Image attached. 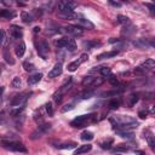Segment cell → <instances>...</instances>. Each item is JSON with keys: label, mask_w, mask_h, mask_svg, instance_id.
I'll use <instances>...</instances> for the list:
<instances>
[{"label": "cell", "mask_w": 155, "mask_h": 155, "mask_svg": "<svg viewBox=\"0 0 155 155\" xmlns=\"http://www.w3.org/2000/svg\"><path fill=\"white\" fill-rule=\"evenodd\" d=\"M1 147L4 149L11 150V151H17V153H27V148L24 144L21 142L16 140H1Z\"/></svg>", "instance_id": "obj_1"}, {"label": "cell", "mask_w": 155, "mask_h": 155, "mask_svg": "<svg viewBox=\"0 0 155 155\" xmlns=\"http://www.w3.org/2000/svg\"><path fill=\"white\" fill-rule=\"evenodd\" d=\"M94 114H87V115H79L76 116L74 120L70 121V126L75 127V128H81V127H85L92 119H93Z\"/></svg>", "instance_id": "obj_2"}, {"label": "cell", "mask_w": 155, "mask_h": 155, "mask_svg": "<svg viewBox=\"0 0 155 155\" xmlns=\"http://www.w3.org/2000/svg\"><path fill=\"white\" fill-rule=\"evenodd\" d=\"M54 44H56V46H58L59 48H67V50L70 51V52H73V51L76 50V44H75L74 39H70V38H67V36L56 40Z\"/></svg>", "instance_id": "obj_3"}, {"label": "cell", "mask_w": 155, "mask_h": 155, "mask_svg": "<svg viewBox=\"0 0 155 155\" xmlns=\"http://www.w3.org/2000/svg\"><path fill=\"white\" fill-rule=\"evenodd\" d=\"M30 96V92H22L17 96L13 97V99L11 101V107L12 108H24L27 101H28V97Z\"/></svg>", "instance_id": "obj_4"}, {"label": "cell", "mask_w": 155, "mask_h": 155, "mask_svg": "<svg viewBox=\"0 0 155 155\" xmlns=\"http://www.w3.org/2000/svg\"><path fill=\"white\" fill-rule=\"evenodd\" d=\"M110 122L113 125H130L137 122L136 119H133L130 115H115L110 117Z\"/></svg>", "instance_id": "obj_5"}, {"label": "cell", "mask_w": 155, "mask_h": 155, "mask_svg": "<svg viewBox=\"0 0 155 155\" xmlns=\"http://www.w3.org/2000/svg\"><path fill=\"white\" fill-rule=\"evenodd\" d=\"M36 51L39 53V56L42 59H47L48 53H50V47L46 40H40L39 42H36Z\"/></svg>", "instance_id": "obj_6"}, {"label": "cell", "mask_w": 155, "mask_h": 155, "mask_svg": "<svg viewBox=\"0 0 155 155\" xmlns=\"http://www.w3.org/2000/svg\"><path fill=\"white\" fill-rule=\"evenodd\" d=\"M61 33H67L68 35H73V36H81L84 34V30L79 25H67L61 28Z\"/></svg>", "instance_id": "obj_7"}, {"label": "cell", "mask_w": 155, "mask_h": 155, "mask_svg": "<svg viewBox=\"0 0 155 155\" xmlns=\"http://www.w3.org/2000/svg\"><path fill=\"white\" fill-rule=\"evenodd\" d=\"M76 6H78V4L74 2V1H61V2H58V13L74 12L73 10Z\"/></svg>", "instance_id": "obj_8"}, {"label": "cell", "mask_w": 155, "mask_h": 155, "mask_svg": "<svg viewBox=\"0 0 155 155\" xmlns=\"http://www.w3.org/2000/svg\"><path fill=\"white\" fill-rule=\"evenodd\" d=\"M87 59H88V54H87V53H82L79 59H75L74 62H71V63L68 64V70H69V71H75V70L80 67V64L84 63V62H86Z\"/></svg>", "instance_id": "obj_9"}, {"label": "cell", "mask_w": 155, "mask_h": 155, "mask_svg": "<svg viewBox=\"0 0 155 155\" xmlns=\"http://www.w3.org/2000/svg\"><path fill=\"white\" fill-rule=\"evenodd\" d=\"M51 130V125L50 124H44V125H39L38 130L35 132L31 133V139H36V138H40L42 134H45L46 132H48Z\"/></svg>", "instance_id": "obj_10"}, {"label": "cell", "mask_w": 155, "mask_h": 155, "mask_svg": "<svg viewBox=\"0 0 155 155\" xmlns=\"http://www.w3.org/2000/svg\"><path fill=\"white\" fill-rule=\"evenodd\" d=\"M133 45L138 48H151L154 46L153 41L149 40V39H144V38H140V39H137L133 41Z\"/></svg>", "instance_id": "obj_11"}, {"label": "cell", "mask_w": 155, "mask_h": 155, "mask_svg": "<svg viewBox=\"0 0 155 155\" xmlns=\"http://www.w3.org/2000/svg\"><path fill=\"white\" fill-rule=\"evenodd\" d=\"M8 33H10V36H11L12 39H21V38L23 36V29H22L19 25H16V24L10 25Z\"/></svg>", "instance_id": "obj_12"}, {"label": "cell", "mask_w": 155, "mask_h": 155, "mask_svg": "<svg viewBox=\"0 0 155 155\" xmlns=\"http://www.w3.org/2000/svg\"><path fill=\"white\" fill-rule=\"evenodd\" d=\"M62 71H63L62 63H56V64L53 65V68L48 71V78H51V79L57 78V76H59V75L62 74Z\"/></svg>", "instance_id": "obj_13"}, {"label": "cell", "mask_w": 155, "mask_h": 155, "mask_svg": "<svg viewBox=\"0 0 155 155\" xmlns=\"http://www.w3.org/2000/svg\"><path fill=\"white\" fill-rule=\"evenodd\" d=\"M76 21H78V23H79V27H80V28H87V29H93V28H94L93 23H92V22H90V21H88V19H86V18H78Z\"/></svg>", "instance_id": "obj_14"}, {"label": "cell", "mask_w": 155, "mask_h": 155, "mask_svg": "<svg viewBox=\"0 0 155 155\" xmlns=\"http://www.w3.org/2000/svg\"><path fill=\"white\" fill-rule=\"evenodd\" d=\"M82 46H84V48H87V50L94 48L97 46H101V41H98V40H85L82 42Z\"/></svg>", "instance_id": "obj_15"}, {"label": "cell", "mask_w": 155, "mask_h": 155, "mask_svg": "<svg viewBox=\"0 0 155 155\" xmlns=\"http://www.w3.org/2000/svg\"><path fill=\"white\" fill-rule=\"evenodd\" d=\"M91 149H92V145H91V144H84V145H80L78 149H75L74 155H80V154H84V153H88Z\"/></svg>", "instance_id": "obj_16"}, {"label": "cell", "mask_w": 155, "mask_h": 155, "mask_svg": "<svg viewBox=\"0 0 155 155\" xmlns=\"http://www.w3.org/2000/svg\"><path fill=\"white\" fill-rule=\"evenodd\" d=\"M119 53V51L114 50V51H109V52H104V53H101L97 56V59L102 61V59H107V58H111V57H115L116 54Z\"/></svg>", "instance_id": "obj_17"}, {"label": "cell", "mask_w": 155, "mask_h": 155, "mask_svg": "<svg viewBox=\"0 0 155 155\" xmlns=\"http://www.w3.org/2000/svg\"><path fill=\"white\" fill-rule=\"evenodd\" d=\"M140 67H142L145 71H147V70H151V69L155 67V61H154L153 58H148V59H145V62L142 63Z\"/></svg>", "instance_id": "obj_18"}, {"label": "cell", "mask_w": 155, "mask_h": 155, "mask_svg": "<svg viewBox=\"0 0 155 155\" xmlns=\"http://www.w3.org/2000/svg\"><path fill=\"white\" fill-rule=\"evenodd\" d=\"M41 78H42V74H41V73L33 74V75H30V76L28 78V84H29V85H35V84H38V82L41 80Z\"/></svg>", "instance_id": "obj_19"}, {"label": "cell", "mask_w": 155, "mask_h": 155, "mask_svg": "<svg viewBox=\"0 0 155 155\" xmlns=\"http://www.w3.org/2000/svg\"><path fill=\"white\" fill-rule=\"evenodd\" d=\"M13 17H15V13L11 10H6V8H1L0 10V18L10 19V18H13Z\"/></svg>", "instance_id": "obj_20"}, {"label": "cell", "mask_w": 155, "mask_h": 155, "mask_svg": "<svg viewBox=\"0 0 155 155\" xmlns=\"http://www.w3.org/2000/svg\"><path fill=\"white\" fill-rule=\"evenodd\" d=\"M24 52H25V44H24L23 41H21V42L16 46V56H17V57H23Z\"/></svg>", "instance_id": "obj_21"}, {"label": "cell", "mask_w": 155, "mask_h": 155, "mask_svg": "<svg viewBox=\"0 0 155 155\" xmlns=\"http://www.w3.org/2000/svg\"><path fill=\"white\" fill-rule=\"evenodd\" d=\"M78 144L75 143V142H68V143H59V144H57L56 147L58 148V149H71V148H75Z\"/></svg>", "instance_id": "obj_22"}, {"label": "cell", "mask_w": 155, "mask_h": 155, "mask_svg": "<svg viewBox=\"0 0 155 155\" xmlns=\"http://www.w3.org/2000/svg\"><path fill=\"white\" fill-rule=\"evenodd\" d=\"M21 17H22V21H23L24 23H27V24H29V23L33 22V17H31L28 12H25V11H22V12H21Z\"/></svg>", "instance_id": "obj_23"}, {"label": "cell", "mask_w": 155, "mask_h": 155, "mask_svg": "<svg viewBox=\"0 0 155 155\" xmlns=\"http://www.w3.org/2000/svg\"><path fill=\"white\" fill-rule=\"evenodd\" d=\"M94 138V136H93V133L92 132H90V131H84L82 133H81V139L82 140H92Z\"/></svg>", "instance_id": "obj_24"}, {"label": "cell", "mask_w": 155, "mask_h": 155, "mask_svg": "<svg viewBox=\"0 0 155 155\" xmlns=\"http://www.w3.org/2000/svg\"><path fill=\"white\" fill-rule=\"evenodd\" d=\"M99 69V74L101 75H103V76H110L111 75V70H110V68H108V67H98Z\"/></svg>", "instance_id": "obj_25"}, {"label": "cell", "mask_w": 155, "mask_h": 155, "mask_svg": "<svg viewBox=\"0 0 155 155\" xmlns=\"http://www.w3.org/2000/svg\"><path fill=\"white\" fill-rule=\"evenodd\" d=\"M117 21H119V23H121V24H124V25H131V21H130V18L126 17V16H122V15L117 16Z\"/></svg>", "instance_id": "obj_26"}, {"label": "cell", "mask_w": 155, "mask_h": 155, "mask_svg": "<svg viewBox=\"0 0 155 155\" xmlns=\"http://www.w3.org/2000/svg\"><path fill=\"white\" fill-rule=\"evenodd\" d=\"M137 101H138V96L134 94V93H132V94H130L128 98H127V104H128L130 107H132V105H134V104L137 103Z\"/></svg>", "instance_id": "obj_27"}, {"label": "cell", "mask_w": 155, "mask_h": 155, "mask_svg": "<svg viewBox=\"0 0 155 155\" xmlns=\"http://www.w3.org/2000/svg\"><path fill=\"white\" fill-rule=\"evenodd\" d=\"M58 16L63 19H73L76 17V15L74 12H64V13H58Z\"/></svg>", "instance_id": "obj_28"}, {"label": "cell", "mask_w": 155, "mask_h": 155, "mask_svg": "<svg viewBox=\"0 0 155 155\" xmlns=\"http://www.w3.org/2000/svg\"><path fill=\"white\" fill-rule=\"evenodd\" d=\"M113 138H108L107 140H104V142H102L101 143V148L102 149H110L111 148V145H113Z\"/></svg>", "instance_id": "obj_29"}, {"label": "cell", "mask_w": 155, "mask_h": 155, "mask_svg": "<svg viewBox=\"0 0 155 155\" xmlns=\"http://www.w3.org/2000/svg\"><path fill=\"white\" fill-rule=\"evenodd\" d=\"M4 58H5V62H6V63H8V64H11V65L15 64V59L12 58L11 53H8V51H5V52H4Z\"/></svg>", "instance_id": "obj_30"}, {"label": "cell", "mask_w": 155, "mask_h": 155, "mask_svg": "<svg viewBox=\"0 0 155 155\" xmlns=\"http://www.w3.org/2000/svg\"><path fill=\"white\" fill-rule=\"evenodd\" d=\"M93 94H94V90L88 88V90H86V91L81 94V99H88V98H91Z\"/></svg>", "instance_id": "obj_31"}, {"label": "cell", "mask_w": 155, "mask_h": 155, "mask_svg": "<svg viewBox=\"0 0 155 155\" xmlns=\"http://www.w3.org/2000/svg\"><path fill=\"white\" fill-rule=\"evenodd\" d=\"M21 85H22V80H21V78L15 76L13 80L11 81V86L15 87V88H18V87H21Z\"/></svg>", "instance_id": "obj_32"}, {"label": "cell", "mask_w": 155, "mask_h": 155, "mask_svg": "<svg viewBox=\"0 0 155 155\" xmlns=\"http://www.w3.org/2000/svg\"><path fill=\"white\" fill-rule=\"evenodd\" d=\"M119 105H120V102H119L116 98L111 99V101L108 103V107H109L110 109H117V108H119Z\"/></svg>", "instance_id": "obj_33"}, {"label": "cell", "mask_w": 155, "mask_h": 155, "mask_svg": "<svg viewBox=\"0 0 155 155\" xmlns=\"http://www.w3.org/2000/svg\"><path fill=\"white\" fill-rule=\"evenodd\" d=\"M93 80H94V78H93V76H86V78L82 80V82H81V84H82V86H88V87H90V86H91V84L93 82Z\"/></svg>", "instance_id": "obj_34"}, {"label": "cell", "mask_w": 155, "mask_h": 155, "mask_svg": "<svg viewBox=\"0 0 155 155\" xmlns=\"http://www.w3.org/2000/svg\"><path fill=\"white\" fill-rule=\"evenodd\" d=\"M148 136H144L145 138H147V140H148V143H149V145H150V148L154 150V137H153V133L150 132V131H148Z\"/></svg>", "instance_id": "obj_35"}, {"label": "cell", "mask_w": 155, "mask_h": 155, "mask_svg": "<svg viewBox=\"0 0 155 155\" xmlns=\"http://www.w3.org/2000/svg\"><path fill=\"white\" fill-rule=\"evenodd\" d=\"M45 109H46L48 116H52V115H53V111H54V110H53V105H52L51 102H48V103L45 104Z\"/></svg>", "instance_id": "obj_36"}, {"label": "cell", "mask_w": 155, "mask_h": 155, "mask_svg": "<svg viewBox=\"0 0 155 155\" xmlns=\"http://www.w3.org/2000/svg\"><path fill=\"white\" fill-rule=\"evenodd\" d=\"M23 67H24V69H25L27 71H33V70L35 69V65H34L33 63H29V62H24V63H23Z\"/></svg>", "instance_id": "obj_37"}, {"label": "cell", "mask_w": 155, "mask_h": 155, "mask_svg": "<svg viewBox=\"0 0 155 155\" xmlns=\"http://www.w3.org/2000/svg\"><path fill=\"white\" fill-rule=\"evenodd\" d=\"M128 150V147L126 144H117L115 147V151H127Z\"/></svg>", "instance_id": "obj_38"}, {"label": "cell", "mask_w": 155, "mask_h": 155, "mask_svg": "<svg viewBox=\"0 0 155 155\" xmlns=\"http://www.w3.org/2000/svg\"><path fill=\"white\" fill-rule=\"evenodd\" d=\"M120 134V137L122 138H127V139H131L133 137V133L132 132H117Z\"/></svg>", "instance_id": "obj_39"}, {"label": "cell", "mask_w": 155, "mask_h": 155, "mask_svg": "<svg viewBox=\"0 0 155 155\" xmlns=\"http://www.w3.org/2000/svg\"><path fill=\"white\" fill-rule=\"evenodd\" d=\"M62 98H63V93H61L59 91H58V92H56V93L53 94V99H54L57 103H61Z\"/></svg>", "instance_id": "obj_40"}, {"label": "cell", "mask_w": 155, "mask_h": 155, "mask_svg": "<svg viewBox=\"0 0 155 155\" xmlns=\"http://www.w3.org/2000/svg\"><path fill=\"white\" fill-rule=\"evenodd\" d=\"M108 80H109V82H110L111 85H114V86H116V85L119 84V81H117L116 76H114V75H110V76L108 78Z\"/></svg>", "instance_id": "obj_41"}, {"label": "cell", "mask_w": 155, "mask_h": 155, "mask_svg": "<svg viewBox=\"0 0 155 155\" xmlns=\"http://www.w3.org/2000/svg\"><path fill=\"white\" fill-rule=\"evenodd\" d=\"M71 109H74V104H67V105H64L62 109H61V111L62 113H65V111H69V110H71Z\"/></svg>", "instance_id": "obj_42"}, {"label": "cell", "mask_w": 155, "mask_h": 155, "mask_svg": "<svg viewBox=\"0 0 155 155\" xmlns=\"http://www.w3.org/2000/svg\"><path fill=\"white\" fill-rule=\"evenodd\" d=\"M134 74H137V75H144V74H145V70L139 65V67H137V68L134 69Z\"/></svg>", "instance_id": "obj_43"}, {"label": "cell", "mask_w": 155, "mask_h": 155, "mask_svg": "<svg viewBox=\"0 0 155 155\" xmlns=\"http://www.w3.org/2000/svg\"><path fill=\"white\" fill-rule=\"evenodd\" d=\"M4 41H5V31L2 29H0V47L2 46Z\"/></svg>", "instance_id": "obj_44"}, {"label": "cell", "mask_w": 155, "mask_h": 155, "mask_svg": "<svg viewBox=\"0 0 155 155\" xmlns=\"http://www.w3.org/2000/svg\"><path fill=\"white\" fill-rule=\"evenodd\" d=\"M138 116H139L140 119H145V117L148 116V111H147V110H140V111L138 113Z\"/></svg>", "instance_id": "obj_45"}, {"label": "cell", "mask_w": 155, "mask_h": 155, "mask_svg": "<svg viewBox=\"0 0 155 155\" xmlns=\"http://www.w3.org/2000/svg\"><path fill=\"white\" fill-rule=\"evenodd\" d=\"M7 120V117L5 116V111H1L0 113V124H5Z\"/></svg>", "instance_id": "obj_46"}, {"label": "cell", "mask_w": 155, "mask_h": 155, "mask_svg": "<svg viewBox=\"0 0 155 155\" xmlns=\"http://www.w3.org/2000/svg\"><path fill=\"white\" fill-rule=\"evenodd\" d=\"M109 4L113 5V6H116V7H120L121 6V2H115V1H111V0L109 1Z\"/></svg>", "instance_id": "obj_47"}, {"label": "cell", "mask_w": 155, "mask_h": 155, "mask_svg": "<svg viewBox=\"0 0 155 155\" xmlns=\"http://www.w3.org/2000/svg\"><path fill=\"white\" fill-rule=\"evenodd\" d=\"M145 6H148V7L150 8V11H151V12H154V10H155V6H154L153 4H145Z\"/></svg>", "instance_id": "obj_48"}, {"label": "cell", "mask_w": 155, "mask_h": 155, "mask_svg": "<svg viewBox=\"0 0 155 155\" xmlns=\"http://www.w3.org/2000/svg\"><path fill=\"white\" fill-rule=\"evenodd\" d=\"M2 93H4V87H0V104L2 102Z\"/></svg>", "instance_id": "obj_49"}, {"label": "cell", "mask_w": 155, "mask_h": 155, "mask_svg": "<svg viewBox=\"0 0 155 155\" xmlns=\"http://www.w3.org/2000/svg\"><path fill=\"white\" fill-rule=\"evenodd\" d=\"M40 31V27H35L34 28V33H39Z\"/></svg>", "instance_id": "obj_50"}, {"label": "cell", "mask_w": 155, "mask_h": 155, "mask_svg": "<svg viewBox=\"0 0 155 155\" xmlns=\"http://www.w3.org/2000/svg\"><path fill=\"white\" fill-rule=\"evenodd\" d=\"M0 73H1V67H0Z\"/></svg>", "instance_id": "obj_51"}, {"label": "cell", "mask_w": 155, "mask_h": 155, "mask_svg": "<svg viewBox=\"0 0 155 155\" xmlns=\"http://www.w3.org/2000/svg\"><path fill=\"white\" fill-rule=\"evenodd\" d=\"M116 155H119V154H116Z\"/></svg>", "instance_id": "obj_52"}]
</instances>
